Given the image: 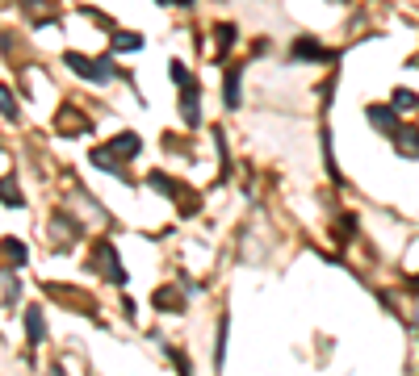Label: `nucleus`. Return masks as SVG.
Returning a JSON list of instances; mask_svg holds the SVG:
<instances>
[{
    "label": "nucleus",
    "mask_w": 419,
    "mask_h": 376,
    "mask_svg": "<svg viewBox=\"0 0 419 376\" xmlns=\"http://www.w3.org/2000/svg\"><path fill=\"white\" fill-rule=\"evenodd\" d=\"M289 55H294L298 63H323V59H336L331 50H327L323 42H314V38H298V42L289 46Z\"/></svg>",
    "instance_id": "nucleus-1"
},
{
    "label": "nucleus",
    "mask_w": 419,
    "mask_h": 376,
    "mask_svg": "<svg viewBox=\"0 0 419 376\" xmlns=\"http://www.w3.org/2000/svg\"><path fill=\"white\" fill-rule=\"evenodd\" d=\"M394 146H398L402 159H419V130H415V126H398Z\"/></svg>",
    "instance_id": "nucleus-2"
},
{
    "label": "nucleus",
    "mask_w": 419,
    "mask_h": 376,
    "mask_svg": "<svg viewBox=\"0 0 419 376\" xmlns=\"http://www.w3.org/2000/svg\"><path fill=\"white\" fill-rule=\"evenodd\" d=\"M96 263L105 267V276H110L114 285H126V272H122V263L114 259V247H105V243H101V247H96Z\"/></svg>",
    "instance_id": "nucleus-3"
},
{
    "label": "nucleus",
    "mask_w": 419,
    "mask_h": 376,
    "mask_svg": "<svg viewBox=\"0 0 419 376\" xmlns=\"http://www.w3.org/2000/svg\"><path fill=\"white\" fill-rule=\"evenodd\" d=\"M365 113H369V122H374V130H382V134H398V118H394V109H382V104H369V109H365Z\"/></svg>",
    "instance_id": "nucleus-4"
},
{
    "label": "nucleus",
    "mask_w": 419,
    "mask_h": 376,
    "mask_svg": "<svg viewBox=\"0 0 419 376\" xmlns=\"http://www.w3.org/2000/svg\"><path fill=\"white\" fill-rule=\"evenodd\" d=\"M181 109H185V126H197L201 122V113H197V84L193 80L181 88Z\"/></svg>",
    "instance_id": "nucleus-5"
},
{
    "label": "nucleus",
    "mask_w": 419,
    "mask_h": 376,
    "mask_svg": "<svg viewBox=\"0 0 419 376\" xmlns=\"http://www.w3.org/2000/svg\"><path fill=\"white\" fill-rule=\"evenodd\" d=\"M143 151V142H139V134H118L114 142H110V155H118V159H134Z\"/></svg>",
    "instance_id": "nucleus-6"
},
{
    "label": "nucleus",
    "mask_w": 419,
    "mask_h": 376,
    "mask_svg": "<svg viewBox=\"0 0 419 376\" xmlns=\"http://www.w3.org/2000/svg\"><path fill=\"white\" fill-rule=\"evenodd\" d=\"M25 335H30V343H42V335H46V327H42V309H30V313H25Z\"/></svg>",
    "instance_id": "nucleus-7"
},
{
    "label": "nucleus",
    "mask_w": 419,
    "mask_h": 376,
    "mask_svg": "<svg viewBox=\"0 0 419 376\" xmlns=\"http://www.w3.org/2000/svg\"><path fill=\"white\" fill-rule=\"evenodd\" d=\"M223 100H227V109H235L239 104V67L227 71V88H223Z\"/></svg>",
    "instance_id": "nucleus-8"
},
{
    "label": "nucleus",
    "mask_w": 419,
    "mask_h": 376,
    "mask_svg": "<svg viewBox=\"0 0 419 376\" xmlns=\"http://www.w3.org/2000/svg\"><path fill=\"white\" fill-rule=\"evenodd\" d=\"M147 188H155V192H164V197H172V192H176V184H172V180H168L164 172H151V176H147Z\"/></svg>",
    "instance_id": "nucleus-9"
},
{
    "label": "nucleus",
    "mask_w": 419,
    "mask_h": 376,
    "mask_svg": "<svg viewBox=\"0 0 419 376\" xmlns=\"http://www.w3.org/2000/svg\"><path fill=\"white\" fill-rule=\"evenodd\" d=\"M223 351H227V318L218 322V339H214V368H218V372H223V360H227Z\"/></svg>",
    "instance_id": "nucleus-10"
},
{
    "label": "nucleus",
    "mask_w": 419,
    "mask_h": 376,
    "mask_svg": "<svg viewBox=\"0 0 419 376\" xmlns=\"http://www.w3.org/2000/svg\"><path fill=\"white\" fill-rule=\"evenodd\" d=\"M68 67H72V71H80V76H92V80H96V63H88L84 55H76V50L68 55Z\"/></svg>",
    "instance_id": "nucleus-11"
},
{
    "label": "nucleus",
    "mask_w": 419,
    "mask_h": 376,
    "mask_svg": "<svg viewBox=\"0 0 419 376\" xmlns=\"http://www.w3.org/2000/svg\"><path fill=\"white\" fill-rule=\"evenodd\" d=\"M139 46H143L139 34H118V38H114V50H139Z\"/></svg>",
    "instance_id": "nucleus-12"
},
{
    "label": "nucleus",
    "mask_w": 419,
    "mask_h": 376,
    "mask_svg": "<svg viewBox=\"0 0 419 376\" xmlns=\"http://www.w3.org/2000/svg\"><path fill=\"white\" fill-rule=\"evenodd\" d=\"M415 104H419V96H415V92H407V88H398V92H394V109H415Z\"/></svg>",
    "instance_id": "nucleus-13"
},
{
    "label": "nucleus",
    "mask_w": 419,
    "mask_h": 376,
    "mask_svg": "<svg viewBox=\"0 0 419 376\" xmlns=\"http://www.w3.org/2000/svg\"><path fill=\"white\" fill-rule=\"evenodd\" d=\"M5 251H9V259H13V263H25V243H17V239H5Z\"/></svg>",
    "instance_id": "nucleus-14"
},
{
    "label": "nucleus",
    "mask_w": 419,
    "mask_h": 376,
    "mask_svg": "<svg viewBox=\"0 0 419 376\" xmlns=\"http://www.w3.org/2000/svg\"><path fill=\"white\" fill-rule=\"evenodd\" d=\"M0 104H5V118L17 122V104H13V92H9V88H0Z\"/></svg>",
    "instance_id": "nucleus-15"
},
{
    "label": "nucleus",
    "mask_w": 419,
    "mask_h": 376,
    "mask_svg": "<svg viewBox=\"0 0 419 376\" xmlns=\"http://www.w3.org/2000/svg\"><path fill=\"white\" fill-rule=\"evenodd\" d=\"M214 42H218L223 50H227V46L235 42V25H218V30H214Z\"/></svg>",
    "instance_id": "nucleus-16"
},
{
    "label": "nucleus",
    "mask_w": 419,
    "mask_h": 376,
    "mask_svg": "<svg viewBox=\"0 0 419 376\" xmlns=\"http://www.w3.org/2000/svg\"><path fill=\"white\" fill-rule=\"evenodd\" d=\"M155 305H160V309H181V297L176 293H160V297H155Z\"/></svg>",
    "instance_id": "nucleus-17"
},
{
    "label": "nucleus",
    "mask_w": 419,
    "mask_h": 376,
    "mask_svg": "<svg viewBox=\"0 0 419 376\" xmlns=\"http://www.w3.org/2000/svg\"><path fill=\"white\" fill-rule=\"evenodd\" d=\"M110 71H114V63H110V55H105V59L96 63V80H110Z\"/></svg>",
    "instance_id": "nucleus-18"
},
{
    "label": "nucleus",
    "mask_w": 419,
    "mask_h": 376,
    "mask_svg": "<svg viewBox=\"0 0 419 376\" xmlns=\"http://www.w3.org/2000/svg\"><path fill=\"white\" fill-rule=\"evenodd\" d=\"M168 71H172V80H176V84H189V71H185V63H172Z\"/></svg>",
    "instance_id": "nucleus-19"
},
{
    "label": "nucleus",
    "mask_w": 419,
    "mask_h": 376,
    "mask_svg": "<svg viewBox=\"0 0 419 376\" xmlns=\"http://www.w3.org/2000/svg\"><path fill=\"white\" fill-rule=\"evenodd\" d=\"M50 376H63V372H59V368H50Z\"/></svg>",
    "instance_id": "nucleus-20"
},
{
    "label": "nucleus",
    "mask_w": 419,
    "mask_h": 376,
    "mask_svg": "<svg viewBox=\"0 0 419 376\" xmlns=\"http://www.w3.org/2000/svg\"><path fill=\"white\" fill-rule=\"evenodd\" d=\"M160 5H172V0H160Z\"/></svg>",
    "instance_id": "nucleus-21"
},
{
    "label": "nucleus",
    "mask_w": 419,
    "mask_h": 376,
    "mask_svg": "<svg viewBox=\"0 0 419 376\" xmlns=\"http://www.w3.org/2000/svg\"><path fill=\"white\" fill-rule=\"evenodd\" d=\"M415 289H419V280H415Z\"/></svg>",
    "instance_id": "nucleus-22"
},
{
    "label": "nucleus",
    "mask_w": 419,
    "mask_h": 376,
    "mask_svg": "<svg viewBox=\"0 0 419 376\" xmlns=\"http://www.w3.org/2000/svg\"><path fill=\"white\" fill-rule=\"evenodd\" d=\"M185 5H189V0H185Z\"/></svg>",
    "instance_id": "nucleus-23"
}]
</instances>
